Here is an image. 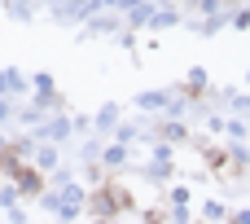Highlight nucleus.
Here are the masks:
<instances>
[{
  "mask_svg": "<svg viewBox=\"0 0 250 224\" xmlns=\"http://www.w3.org/2000/svg\"><path fill=\"white\" fill-rule=\"evenodd\" d=\"M119 207H127L123 194H97V211H119Z\"/></svg>",
  "mask_w": 250,
  "mask_h": 224,
  "instance_id": "f257e3e1",
  "label": "nucleus"
}]
</instances>
